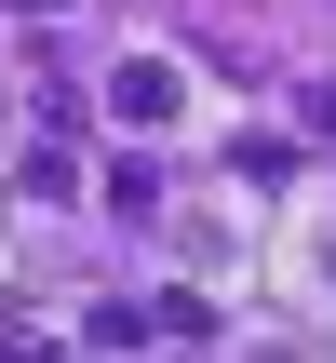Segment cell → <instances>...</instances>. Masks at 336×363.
<instances>
[{"mask_svg":"<svg viewBox=\"0 0 336 363\" xmlns=\"http://www.w3.org/2000/svg\"><path fill=\"white\" fill-rule=\"evenodd\" d=\"M121 108H135L148 135H175V121H189V81H175V67H135V81H121Z\"/></svg>","mask_w":336,"mask_h":363,"instance_id":"1","label":"cell"}]
</instances>
